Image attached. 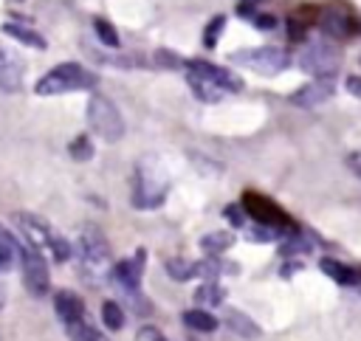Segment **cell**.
<instances>
[{
  "label": "cell",
  "mask_w": 361,
  "mask_h": 341,
  "mask_svg": "<svg viewBox=\"0 0 361 341\" xmlns=\"http://www.w3.org/2000/svg\"><path fill=\"white\" fill-rule=\"evenodd\" d=\"M186 68V82L192 87V93L206 101V104H214L220 101L226 93H237L243 90V79L237 73H228L226 68L214 65V62H206V59H186L183 62Z\"/></svg>",
  "instance_id": "cell-1"
},
{
  "label": "cell",
  "mask_w": 361,
  "mask_h": 341,
  "mask_svg": "<svg viewBox=\"0 0 361 341\" xmlns=\"http://www.w3.org/2000/svg\"><path fill=\"white\" fill-rule=\"evenodd\" d=\"M14 223L17 228L23 231L25 237V245H31L34 251H48L54 256V262H65L71 259V242L65 237H59L39 214H31V211H17L14 214Z\"/></svg>",
  "instance_id": "cell-2"
},
{
  "label": "cell",
  "mask_w": 361,
  "mask_h": 341,
  "mask_svg": "<svg viewBox=\"0 0 361 341\" xmlns=\"http://www.w3.org/2000/svg\"><path fill=\"white\" fill-rule=\"evenodd\" d=\"M96 82H99V76L93 70H87L85 65L62 62L37 79L34 93L37 96H59V93H71V90H90V87H96Z\"/></svg>",
  "instance_id": "cell-3"
},
{
  "label": "cell",
  "mask_w": 361,
  "mask_h": 341,
  "mask_svg": "<svg viewBox=\"0 0 361 341\" xmlns=\"http://www.w3.org/2000/svg\"><path fill=\"white\" fill-rule=\"evenodd\" d=\"M169 192V180L161 172V166L152 158H144L135 166V178H133V206L147 211V209H158L166 200Z\"/></svg>",
  "instance_id": "cell-4"
},
{
  "label": "cell",
  "mask_w": 361,
  "mask_h": 341,
  "mask_svg": "<svg viewBox=\"0 0 361 341\" xmlns=\"http://www.w3.org/2000/svg\"><path fill=\"white\" fill-rule=\"evenodd\" d=\"M296 65L305 73L316 76V79H333L336 82V73L341 68V51L333 42H327V39H313L296 56Z\"/></svg>",
  "instance_id": "cell-5"
},
{
  "label": "cell",
  "mask_w": 361,
  "mask_h": 341,
  "mask_svg": "<svg viewBox=\"0 0 361 341\" xmlns=\"http://www.w3.org/2000/svg\"><path fill=\"white\" fill-rule=\"evenodd\" d=\"M87 127L107 144H116L124 135V118H121L118 107L107 96H99V93H93L87 99Z\"/></svg>",
  "instance_id": "cell-6"
},
{
  "label": "cell",
  "mask_w": 361,
  "mask_h": 341,
  "mask_svg": "<svg viewBox=\"0 0 361 341\" xmlns=\"http://www.w3.org/2000/svg\"><path fill=\"white\" fill-rule=\"evenodd\" d=\"M228 62L240 65V68H251V70H257L262 76H274V73H279V70H285L290 65V54L282 51V48H274V45H259V48L231 51Z\"/></svg>",
  "instance_id": "cell-7"
},
{
  "label": "cell",
  "mask_w": 361,
  "mask_h": 341,
  "mask_svg": "<svg viewBox=\"0 0 361 341\" xmlns=\"http://www.w3.org/2000/svg\"><path fill=\"white\" fill-rule=\"evenodd\" d=\"M79 262L87 273L99 276L107 271L110 265V245L104 240V234L96 228V225H87L82 234H79Z\"/></svg>",
  "instance_id": "cell-8"
},
{
  "label": "cell",
  "mask_w": 361,
  "mask_h": 341,
  "mask_svg": "<svg viewBox=\"0 0 361 341\" xmlns=\"http://www.w3.org/2000/svg\"><path fill=\"white\" fill-rule=\"evenodd\" d=\"M17 256L23 265V285L31 296H45L51 287V273H48V262L39 251H34L31 245H20L17 242Z\"/></svg>",
  "instance_id": "cell-9"
},
{
  "label": "cell",
  "mask_w": 361,
  "mask_h": 341,
  "mask_svg": "<svg viewBox=\"0 0 361 341\" xmlns=\"http://www.w3.org/2000/svg\"><path fill=\"white\" fill-rule=\"evenodd\" d=\"M243 206H245V211L251 214L254 223L268 225V228H276V231H282V234H290V231H293L290 217H288L274 200H268V197H262V194H257V192H245V194H243Z\"/></svg>",
  "instance_id": "cell-10"
},
{
  "label": "cell",
  "mask_w": 361,
  "mask_h": 341,
  "mask_svg": "<svg viewBox=\"0 0 361 341\" xmlns=\"http://www.w3.org/2000/svg\"><path fill=\"white\" fill-rule=\"evenodd\" d=\"M144 262H147V251H144V248H138V251H135L133 256H127V259H118V262L110 268L113 282H116L121 290H127L130 296H135V293H138V287H141Z\"/></svg>",
  "instance_id": "cell-11"
},
{
  "label": "cell",
  "mask_w": 361,
  "mask_h": 341,
  "mask_svg": "<svg viewBox=\"0 0 361 341\" xmlns=\"http://www.w3.org/2000/svg\"><path fill=\"white\" fill-rule=\"evenodd\" d=\"M322 31L330 39H347V37H353L358 31V23H355L353 11L347 8V3L330 6V8L322 11Z\"/></svg>",
  "instance_id": "cell-12"
},
{
  "label": "cell",
  "mask_w": 361,
  "mask_h": 341,
  "mask_svg": "<svg viewBox=\"0 0 361 341\" xmlns=\"http://www.w3.org/2000/svg\"><path fill=\"white\" fill-rule=\"evenodd\" d=\"M333 93H336V82L333 79H313V82H307V85H302L299 90L290 93V104L316 107V104H324Z\"/></svg>",
  "instance_id": "cell-13"
},
{
  "label": "cell",
  "mask_w": 361,
  "mask_h": 341,
  "mask_svg": "<svg viewBox=\"0 0 361 341\" xmlns=\"http://www.w3.org/2000/svg\"><path fill=\"white\" fill-rule=\"evenodd\" d=\"M54 310H56V316L62 318L65 327L76 324V321H85V302L73 290H56L54 293Z\"/></svg>",
  "instance_id": "cell-14"
},
{
  "label": "cell",
  "mask_w": 361,
  "mask_h": 341,
  "mask_svg": "<svg viewBox=\"0 0 361 341\" xmlns=\"http://www.w3.org/2000/svg\"><path fill=\"white\" fill-rule=\"evenodd\" d=\"M3 34L11 37L14 42H20V45H28V48H37V51H45V48H48V39H45L37 28H31V25H25V23H20V20L3 23Z\"/></svg>",
  "instance_id": "cell-15"
},
{
  "label": "cell",
  "mask_w": 361,
  "mask_h": 341,
  "mask_svg": "<svg viewBox=\"0 0 361 341\" xmlns=\"http://www.w3.org/2000/svg\"><path fill=\"white\" fill-rule=\"evenodd\" d=\"M20 85H23V65L0 48V90L14 93V90H20Z\"/></svg>",
  "instance_id": "cell-16"
},
{
  "label": "cell",
  "mask_w": 361,
  "mask_h": 341,
  "mask_svg": "<svg viewBox=\"0 0 361 341\" xmlns=\"http://www.w3.org/2000/svg\"><path fill=\"white\" fill-rule=\"evenodd\" d=\"M319 265H322V271H324L333 282H338V285H358V282H361V268L344 265V262L330 259V256H324Z\"/></svg>",
  "instance_id": "cell-17"
},
{
  "label": "cell",
  "mask_w": 361,
  "mask_h": 341,
  "mask_svg": "<svg viewBox=\"0 0 361 341\" xmlns=\"http://www.w3.org/2000/svg\"><path fill=\"white\" fill-rule=\"evenodd\" d=\"M234 245V234L231 231H209L200 237V248L209 254V256H220L223 251H228Z\"/></svg>",
  "instance_id": "cell-18"
},
{
  "label": "cell",
  "mask_w": 361,
  "mask_h": 341,
  "mask_svg": "<svg viewBox=\"0 0 361 341\" xmlns=\"http://www.w3.org/2000/svg\"><path fill=\"white\" fill-rule=\"evenodd\" d=\"M226 324H228V330H234V333L243 335V338H259V335H262V330H259L248 316H243L240 310H228Z\"/></svg>",
  "instance_id": "cell-19"
},
{
  "label": "cell",
  "mask_w": 361,
  "mask_h": 341,
  "mask_svg": "<svg viewBox=\"0 0 361 341\" xmlns=\"http://www.w3.org/2000/svg\"><path fill=\"white\" fill-rule=\"evenodd\" d=\"M166 273H169L175 282H186V279L197 276V262L183 259V256H172V259H166Z\"/></svg>",
  "instance_id": "cell-20"
},
{
  "label": "cell",
  "mask_w": 361,
  "mask_h": 341,
  "mask_svg": "<svg viewBox=\"0 0 361 341\" xmlns=\"http://www.w3.org/2000/svg\"><path fill=\"white\" fill-rule=\"evenodd\" d=\"M183 324L192 327V330H197V333H212V330H217V318H214L212 313H206V310H186V313H183Z\"/></svg>",
  "instance_id": "cell-21"
},
{
  "label": "cell",
  "mask_w": 361,
  "mask_h": 341,
  "mask_svg": "<svg viewBox=\"0 0 361 341\" xmlns=\"http://www.w3.org/2000/svg\"><path fill=\"white\" fill-rule=\"evenodd\" d=\"M223 296H226V290H223L217 282H203V285L195 290V302H197V304H206V307L220 304Z\"/></svg>",
  "instance_id": "cell-22"
},
{
  "label": "cell",
  "mask_w": 361,
  "mask_h": 341,
  "mask_svg": "<svg viewBox=\"0 0 361 341\" xmlns=\"http://www.w3.org/2000/svg\"><path fill=\"white\" fill-rule=\"evenodd\" d=\"M102 321H104V327L107 330H121L124 327V310H121V304L118 302H113V299H107L104 304H102Z\"/></svg>",
  "instance_id": "cell-23"
},
{
  "label": "cell",
  "mask_w": 361,
  "mask_h": 341,
  "mask_svg": "<svg viewBox=\"0 0 361 341\" xmlns=\"http://www.w3.org/2000/svg\"><path fill=\"white\" fill-rule=\"evenodd\" d=\"M68 338L71 341H107L96 327H90L87 321H76V324H68Z\"/></svg>",
  "instance_id": "cell-24"
},
{
  "label": "cell",
  "mask_w": 361,
  "mask_h": 341,
  "mask_svg": "<svg viewBox=\"0 0 361 341\" xmlns=\"http://www.w3.org/2000/svg\"><path fill=\"white\" fill-rule=\"evenodd\" d=\"M93 31H96V37H99L107 48H118V45H121L118 31H116V28H113V23H107L104 17H96V20H93Z\"/></svg>",
  "instance_id": "cell-25"
},
{
  "label": "cell",
  "mask_w": 361,
  "mask_h": 341,
  "mask_svg": "<svg viewBox=\"0 0 361 341\" xmlns=\"http://www.w3.org/2000/svg\"><path fill=\"white\" fill-rule=\"evenodd\" d=\"M68 155H71L73 161H79V163L90 161V158H93V141H90L87 135H76V138L68 144Z\"/></svg>",
  "instance_id": "cell-26"
},
{
  "label": "cell",
  "mask_w": 361,
  "mask_h": 341,
  "mask_svg": "<svg viewBox=\"0 0 361 341\" xmlns=\"http://www.w3.org/2000/svg\"><path fill=\"white\" fill-rule=\"evenodd\" d=\"M14 254H17V240L8 231H0V273L11 268Z\"/></svg>",
  "instance_id": "cell-27"
},
{
  "label": "cell",
  "mask_w": 361,
  "mask_h": 341,
  "mask_svg": "<svg viewBox=\"0 0 361 341\" xmlns=\"http://www.w3.org/2000/svg\"><path fill=\"white\" fill-rule=\"evenodd\" d=\"M245 237H248V240H254V242H271V240H279V237H285V234H282V231H276V228H268V225L251 223V228L245 231Z\"/></svg>",
  "instance_id": "cell-28"
},
{
  "label": "cell",
  "mask_w": 361,
  "mask_h": 341,
  "mask_svg": "<svg viewBox=\"0 0 361 341\" xmlns=\"http://www.w3.org/2000/svg\"><path fill=\"white\" fill-rule=\"evenodd\" d=\"M223 25H226V17H223V14L212 17V23H209L206 31H203V45H206V48H214V45H217V37H220Z\"/></svg>",
  "instance_id": "cell-29"
},
{
  "label": "cell",
  "mask_w": 361,
  "mask_h": 341,
  "mask_svg": "<svg viewBox=\"0 0 361 341\" xmlns=\"http://www.w3.org/2000/svg\"><path fill=\"white\" fill-rule=\"evenodd\" d=\"M155 62H158L161 68H183V62H186V59L175 56L169 48H158V51H155Z\"/></svg>",
  "instance_id": "cell-30"
},
{
  "label": "cell",
  "mask_w": 361,
  "mask_h": 341,
  "mask_svg": "<svg viewBox=\"0 0 361 341\" xmlns=\"http://www.w3.org/2000/svg\"><path fill=\"white\" fill-rule=\"evenodd\" d=\"M223 217H226L234 228H243V225H245V214H243L240 206H226V209H223Z\"/></svg>",
  "instance_id": "cell-31"
},
{
  "label": "cell",
  "mask_w": 361,
  "mask_h": 341,
  "mask_svg": "<svg viewBox=\"0 0 361 341\" xmlns=\"http://www.w3.org/2000/svg\"><path fill=\"white\" fill-rule=\"evenodd\" d=\"M276 14H257L254 17V28H259V31H274L276 28Z\"/></svg>",
  "instance_id": "cell-32"
},
{
  "label": "cell",
  "mask_w": 361,
  "mask_h": 341,
  "mask_svg": "<svg viewBox=\"0 0 361 341\" xmlns=\"http://www.w3.org/2000/svg\"><path fill=\"white\" fill-rule=\"evenodd\" d=\"M135 341H166V338L161 335L158 327H141L138 335H135Z\"/></svg>",
  "instance_id": "cell-33"
},
{
  "label": "cell",
  "mask_w": 361,
  "mask_h": 341,
  "mask_svg": "<svg viewBox=\"0 0 361 341\" xmlns=\"http://www.w3.org/2000/svg\"><path fill=\"white\" fill-rule=\"evenodd\" d=\"M344 87H347V90H350L355 99H361V76H358V73L347 76V79H344Z\"/></svg>",
  "instance_id": "cell-34"
},
{
  "label": "cell",
  "mask_w": 361,
  "mask_h": 341,
  "mask_svg": "<svg viewBox=\"0 0 361 341\" xmlns=\"http://www.w3.org/2000/svg\"><path fill=\"white\" fill-rule=\"evenodd\" d=\"M288 28H290V31H288V34H290V39H302V37H305V25H302L296 17H290V20H288Z\"/></svg>",
  "instance_id": "cell-35"
},
{
  "label": "cell",
  "mask_w": 361,
  "mask_h": 341,
  "mask_svg": "<svg viewBox=\"0 0 361 341\" xmlns=\"http://www.w3.org/2000/svg\"><path fill=\"white\" fill-rule=\"evenodd\" d=\"M237 11H240V17H245V20H254V17L259 14V11H257L251 3H240V8H237Z\"/></svg>",
  "instance_id": "cell-36"
},
{
  "label": "cell",
  "mask_w": 361,
  "mask_h": 341,
  "mask_svg": "<svg viewBox=\"0 0 361 341\" xmlns=\"http://www.w3.org/2000/svg\"><path fill=\"white\" fill-rule=\"evenodd\" d=\"M347 163H350V169H353V172L361 178V152H353V155L347 158Z\"/></svg>",
  "instance_id": "cell-37"
},
{
  "label": "cell",
  "mask_w": 361,
  "mask_h": 341,
  "mask_svg": "<svg viewBox=\"0 0 361 341\" xmlns=\"http://www.w3.org/2000/svg\"><path fill=\"white\" fill-rule=\"evenodd\" d=\"M240 3H251L254 6V3H268V0H240Z\"/></svg>",
  "instance_id": "cell-38"
},
{
  "label": "cell",
  "mask_w": 361,
  "mask_h": 341,
  "mask_svg": "<svg viewBox=\"0 0 361 341\" xmlns=\"http://www.w3.org/2000/svg\"><path fill=\"white\" fill-rule=\"evenodd\" d=\"M3 302H6V296H3V287H0V307H3Z\"/></svg>",
  "instance_id": "cell-39"
},
{
  "label": "cell",
  "mask_w": 361,
  "mask_h": 341,
  "mask_svg": "<svg viewBox=\"0 0 361 341\" xmlns=\"http://www.w3.org/2000/svg\"><path fill=\"white\" fill-rule=\"evenodd\" d=\"M0 231H3V228H0Z\"/></svg>",
  "instance_id": "cell-40"
}]
</instances>
